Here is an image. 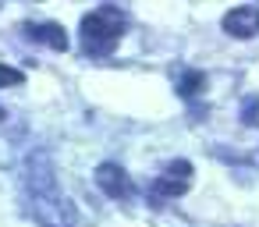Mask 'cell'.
<instances>
[{
  "mask_svg": "<svg viewBox=\"0 0 259 227\" xmlns=\"http://www.w3.org/2000/svg\"><path fill=\"white\" fill-rule=\"evenodd\" d=\"M121 36H124V15L114 8H100L82 18V47L93 57H103L107 50H114Z\"/></svg>",
  "mask_w": 259,
  "mask_h": 227,
  "instance_id": "6da1fadb",
  "label": "cell"
},
{
  "mask_svg": "<svg viewBox=\"0 0 259 227\" xmlns=\"http://www.w3.org/2000/svg\"><path fill=\"white\" fill-rule=\"evenodd\" d=\"M188 185H192V163H188V160H174V163H167L163 177L153 185V195H156V199H163V195L174 199V195H185Z\"/></svg>",
  "mask_w": 259,
  "mask_h": 227,
  "instance_id": "7a4b0ae2",
  "label": "cell"
},
{
  "mask_svg": "<svg viewBox=\"0 0 259 227\" xmlns=\"http://www.w3.org/2000/svg\"><path fill=\"white\" fill-rule=\"evenodd\" d=\"M96 185H100L103 195H110V199H128V195L135 192L128 170H121L117 163H100V170H96Z\"/></svg>",
  "mask_w": 259,
  "mask_h": 227,
  "instance_id": "3957f363",
  "label": "cell"
},
{
  "mask_svg": "<svg viewBox=\"0 0 259 227\" xmlns=\"http://www.w3.org/2000/svg\"><path fill=\"white\" fill-rule=\"evenodd\" d=\"M224 32L234 39H252L259 36V8H234L224 15Z\"/></svg>",
  "mask_w": 259,
  "mask_h": 227,
  "instance_id": "277c9868",
  "label": "cell"
},
{
  "mask_svg": "<svg viewBox=\"0 0 259 227\" xmlns=\"http://www.w3.org/2000/svg\"><path fill=\"white\" fill-rule=\"evenodd\" d=\"M25 32H29L32 39L47 43L50 50H68V32H64V29H61L57 22H43V25L29 22V25H25Z\"/></svg>",
  "mask_w": 259,
  "mask_h": 227,
  "instance_id": "5b68a950",
  "label": "cell"
},
{
  "mask_svg": "<svg viewBox=\"0 0 259 227\" xmlns=\"http://www.w3.org/2000/svg\"><path fill=\"white\" fill-rule=\"evenodd\" d=\"M202 85H206V75H202V71H188V75L181 78L178 93H181V96H195V93H202Z\"/></svg>",
  "mask_w": 259,
  "mask_h": 227,
  "instance_id": "8992f818",
  "label": "cell"
},
{
  "mask_svg": "<svg viewBox=\"0 0 259 227\" xmlns=\"http://www.w3.org/2000/svg\"><path fill=\"white\" fill-rule=\"evenodd\" d=\"M25 75L18 68H8V64H0V89H11V85H22Z\"/></svg>",
  "mask_w": 259,
  "mask_h": 227,
  "instance_id": "52a82bcc",
  "label": "cell"
},
{
  "mask_svg": "<svg viewBox=\"0 0 259 227\" xmlns=\"http://www.w3.org/2000/svg\"><path fill=\"white\" fill-rule=\"evenodd\" d=\"M0 117H4V110H0Z\"/></svg>",
  "mask_w": 259,
  "mask_h": 227,
  "instance_id": "ba28073f",
  "label": "cell"
}]
</instances>
